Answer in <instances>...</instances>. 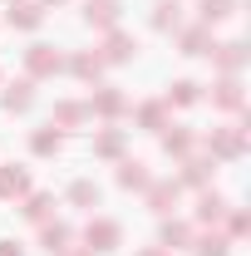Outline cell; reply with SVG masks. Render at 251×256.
<instances>
[{"label":"cell","mask_w":251,"mask_h":256,"mask_svg":"<svg viewBox=\"0 0 251 256\" xmlns=\"http://www.w3.org/2000/svg\"><path fill=\"white\" fill-rule=\"evenodd\" d=\"M124 246V226L114 222V217H94V222L84 226V252L89 256H108Z\"/></svg>","instance_id":"obj_1"},{"label":"cell","mask_w":251,"mask_h":256,"mask_svg":"<svg viewBox=\"0 0 251 256\" xmlns=\"http://www.w3.org/2000/svg\"><path fill=\"white\" fill-rule=\"evenodd\" d=\"M202 143H207V153H212V158H242L251 138H246V124H226V128L202 133Z\"/></svg>","instance_id":"obj_2"},{"label":"cell","mask_w":251,"mask_h":256,"mask_svg":"<svg viewBox=\"0 0 251 256\" xmlns=\"http://www.w3.org/2000/svg\"><path fill=\"white\" fill-rule=\"evenodd\" d=\"M64 74V54L54 44H30L25 50V79H54Z\"/></svg>","instance_id":"obj_3"},{"label":"cell","mask_w":251,"mask_h":256,"mask_svg":"<svg viewBox=\"0 0 251 256\" xmlns=\"http://www.w3.org/2000/svg\"><path fill=\"white\" fill-rule=\"evenodd\" d=\"M94 54H98V64H128L138 54V44H133V34H124L114 25V30H104V44H98Z\"/></svg>","instance_id":"obj_4"},{"label":"cell","mask_w":251,"mask_h":256,"mask_svg":"<svg viewBox=\"0 0 251 256\" xmlns=\"http://www.w3.org/2000/svg\"><path fill=\"white\" fill-rule=\"evenodd\" d=\"M5 20H10V30H40L44 5L40 0H5Z\"/></svg>","instance_id":"obj_5"},{"label":"cell","mask_w":251,"mask_h":256,"mask_svg":"<svg viewBox=\"0 0 251 256\" xmlns=\"http://www.w3.org/2000/svg\"><path fill=\"white\" fill-rule=\"evenodd\" d=\"M178 192H182V182L162 178V182H148V188H143V202H148V212H158V217H168V212L178 207Z\"/></svg>","instance_id":"obj_6"},{"label":"cell","mask_w":251,"mask_h":256,"mask_svg":"<svg viewBox=\"0 0 251 256\" xmlns=\"http://www.w3.org/2000/svg\"><path fill=\"white\" fill-rule=\"evenodd\" d=\"M25 192H30V168L5 162V168H0V202H20Z\"/></svg>","instance_id":"obj_7"},{"label":"cell","mask_w":251,"mask_h":256,"mask_svg":"<svg viewBox=\"0 0 251 256\" xmlns=\"http://www.w3.org/2000/svg\"><path fill=\"white\" fill-rule=\"evenodd\" d=\"M212 104H217L222 114H242V104H246V94H242V79H236V74H222L217 89H212Z\"/></svg>","instance_id":"obj_8"},{"label":"cell","mask_w":251,"mask_h":256,"mask_svg":"<svg viewBox=\"0 0 251 256\" xmlns=\"http://www.w3.org/2000/svg\"><path fill=\"white\" fill-rule=\"evenodd\" d=\"M0 108H5V114H30V108H34V79H15V84H5Z\"/></svg>","instance_id":"obj_9"},{"label":"cell","mask_w":251,"mask_h":256,"mask_svg":"<svg viewBox=\"0 0 251 256\" xmlns=\"http://www.w3.org/2000/svg\"><path fill=\"white\" fill-rule=\"evenodd\" d=\"M84 20H89L94 30H114V25L124 20V0H89V5H84Z\"/></svg>","instance_id":"obj_10"},{"label":"cell","mask_w":251,"mask_h":256,"mask_svg":"<svg viewBox=\"0 0 251 256\" xmlns=\"http://www.w3.org/2000/svg\"><path fill=\"white\" fill-rule=\"evenodd\" d=\"M89 118H94V114H89L84 98H60L54 114H50V124H54V128H79V124H89Z\"/></svg>","instance_id":"obj_11"},{"label":"cell","mask_w":251,"mask_h":256,"mask_svg":"<svg viewBox=\"0 0 251 256\" xmlns=\"http://www.w3.org/2000/svg\"><path fill=\"white\" fill-rule=\"evenodd\" d=\"M89 114H98V118H118V114H128V98L118 94V89H94V98H89Z\"/></svg>","instance_id":"obj_12"},{"label":"cell","mask_w":251,"mask_h":256,"mask_svg":"<svg viewBox=\"0 0 251 256\" xmlns=\"http://www.w3.org/2000/svg\"><path fill=\"white\" fill-rule=\"evenodd\" d=\"M148 182H153L148 162H138V158H118V188H124V192H143Z\"/></svg>","instance_id":"obj_13"},{"label":"cell","mask_w":251,"mask_h":256,"mask_svg":"<svg viewBox=\"0 0 251 256\" xmlns=\"http://www.w3.org/2000/svg\"><path fill=\"white\" fill-rule=\"evenodd\" d=\"M192 148H197V133H192V128H178V124L162 128V153H168V158H188Z\"/></svg>","instance_id":"obj_14"},{"label":"cell","mask_w":251,"mask_h":256,"mask_svg":"<svg viewBox=\"0 0 251 256\" xmlns=\"http://www.w3.org/2000/svg\"><path fill=\"white\" fill-rule=\"evenodd\" d=\"M60 148H64V128L44 124V128H34V133H30V153H34V158H54Z\"/></svg>","instance_id":"obj_15"},{"label":"cell","mask_w":251,"mask_h":256,"mask_svg":"<svg viewBox=\"0 0 251 256\" xmlns=\"http://www.w3.org/2000/svg\"><path fill=\"white\" fill-rule=\"evenodd\" d=\"M192 236H197V232H192L188 222H172V217H168V222H162V232H158L162 252H192Z\"/></svg>","instance_id":"obj_16"},{"label":"cell","mask_w":251,"mask_h":256,"mask_svg":"<svg viewBox=\"0 0 251 256\" xmlns=\"http://www.w3.org/2000/svg\"><path fill=\"white\" fill-rule=\"evenodd\" d=\"M207 54L217 60V69H222V74H236V69L246 64V44H242V40H226V44H212Z\"/></svg>","instance_id":"obj_17"},{"label":"cell","mask_w":251,"mask_h":256,"mask_svg":"<svg viewBox=\"0 0 251 256\" xmlns=\"http://www.w3.org/2000/svg\"><path fill=\"white\" fill-rule=\"evenodd\" d=\"M69 242H74V232H69L64 222H40V246H44L50 256H64Z\"/></svg>","instance_id":"obj_18"},{"label":"cell","mask_w":251,"mask_h":256,"mask_svg":"<svg viewBox=\"0 0 251 256\" xmlns=\"http://www.w3.org/2000/svg\"><path fill=\"white\" fill-rule=\"evenodd\" d=\"M207 50H212V25H202V20H197L192 30L178 34V54H207Z\"/></svg>","instance_id":"obj_19"},{"label":"cell","mask_w":251,"mask_h":256,"mask_svg":"<svg viewBox=\"0 0 251 256\" xmlns=\"http://www.w3.org/2000/svg\"><path fill=\"white\" fill-rule=\"evenodd\" d=\"M124 148H128L124 128H104V133L94 138V158H124Z\"/></svg>","instance_id":"obj_20"},{"label":"cell","mask_w":251,"mask_h":256,"mask_svg":"<svg viewBox=\"0 0 251 256\" xmlns=\"http://www.w3.org/2000/svg\"><path fill=\"white\" fill-rule=\"evenodd\" d=\"M20 212H25V217H30V222H50V212H54V197H50V192H25V197H20Z\"/></svg>","instance_id":"obj_21"},{"label":"cell","mask_w":251,"mask_h":256,"mask_svg":"<svg viewBox=\"0 0 251 256\" xmlns=\"http://www.w3.org/2000/svg\"><path fill=\"white\" fill-rule=\"evenodd\" d=\"M222 217H226V197H222V192H202V197H197V222L217 226Z\"/></svg>","instance_id":"obj_22"},{"label":"cell","mask_w":251,"mask_h":256,"mask_svg":"<svg viewBox=\"0 0 251 256\" xmlns=\"http://www.w3.org/2000/svg\"><path fill=\"white\" fill-rule=\"evenodd\" d=\"M64 69H69L74 79H98V74H104V64H98L94 50H79V54H69V60H64Z\"/></svg>","instance_id":"obj_23"},{"label":"cell","mask_w":251,"mask_h":256,"mask_svg":"<svg viewBox=\"0 0 251 256\" xmlns=\"http://www.w3.org/2000/svg\"><path fill=\"white\" fill-rule=\"evenodd\" d=\"M138 128H148V133H162V128H168V104H162V98H148V104H138Z\"/></svg>","instance_id":"obj_24"},{"label":"cell","mask_w":251,"mask_h":256,"mask_svg":"<svg viewBox=\"0 0 251 256\" xmlns=\"http://www.w3.org/2000/svg\"><path fill=\"white\" fill-rule=\"evenodd\" d=\"M207 178H212V158L188 153V158H182V178H178V182H188V188H207Z\"/></svg>","instance_id":"obj_25"},{"label":"cell","mask_w":251,"mask_h":256,"mask_svg":"<svg viewBox=\"0 0 251 256\" xmlns=\"http://www.w3.org/2000/svg\"><path fill=\"white\" fill-rule=\"evenodd\" d=\"M178 25H182V5L178 0H158L153 5V30L168 34V30H178Z\"/></svg>","instance_id":"obj_26"},{"label":"cell","mask_w":251,"mask_h":256,"mask_svg":"<svg viewBox=\"0 0 251 256\" xmlns=\"http://www.w3.org/2000/svg\"><path fill=\"white\" fill-rule=\"evenodd\" d=\"M197 98H202V84H192V79H178V84L168 89V98H162V104H168V108H192Z\"/></svg>","instance_id":"obj_27"},{"label":"cell","mask_w":251,"mask_h":256,"mask_svg":"<svg viewBox=\"0 0 251 256\" xmlns=\"http://www.w3.org/2000/svg\"><path fill=\"white\" fill-rule=\"evenodd\" d=\"M236 15V0H202L197 5V20L202 25H222V20H232Z\"/></svg>","instance_id":"obj_28"},{"label":"cell","mask_w":251,"mask_h":256,"mask_svg":"<svg viewBox=\"0 0 251 256\" xmlns=\"http://www.w3.org/2000/svg\"><path fill=\"white\" fill-rule=\"evenodd\" d=\"M192 252L197 256H232V242L222 232H202V236H192Z\"/></svg>","instance_id":"obj_29"},{"label":"cell","mask_w":251,"mask_h":256,"mask_svg":"<svg viewBox=\"0 0 251 256\" xmlns=\"http://www.w3.org/2000/svg\"><path fill=\"white\" fill-rule=\"evenodd\" d=\"M98 197H104V192H98V182H89V178L69 182V202H74V207H89V212H94V207H98Z\"/></svg>","instance_id":"obj_30"},{"label":"cell","mask_w":251,"mask_h":256,"mask_svg":"<svg viewBox=\"0 0 251 256\" xmlns=\"http://www.w3.org/2000/svg\"><path fill=\"white\" fill-rule=\"evenodd\" d=\"M251 232V217L236 207V212H226V242H236V236H246Z\"/></svg>","instance_id":"obj_31"},{"label":"cell","mask_w":251,"mask_h":256,"mask_svg":"<svg viewBox=\"0 0 251 256\" xmlns=\"http://www.w3.org/2000/svg\"><path fill=\"white\" fill-rule=\"evenodd\" d=\"M0 256H25V252H20V242H0Z\"/></svg>","instance_id":"obj_32"},{"label":"cell","mask_w":251,"mask_h":256,"mask_svg":"<svg viewBox=\"0 0 251 256\" xmlns=\"http://www.w3.org/2000/svg\"><path fill=\"white\" fill-rule=\"evenodd\" d=\"M138 256H168V252H162V246H148V252H138Z\"/></svg>","instance_id":"obj_33"},{"label":"cell","mask_w":251,"mask_h":256,"mask_svg":"<svg viewBox=\"0 0 251 256\" xmlns=\"http://www.w3.org/2000/svg\"><path fill=\"white\" fill-rule=\"evenodd\" d=\"M40 5H64V0H40Z\"/></svg>","instance_id":"obj_34"},{"label":"cell","mask_w":251,"mask_h":256,"mask_svg":"<svg viewBox=\"0 0 251 256\" xmlns=\"http://www.w3.org/2000/svg\"><path fill=\"white\" fill-rule=\"evenodd\" d=\"M64 256H89V252H64Z\"/></svg>","instance_id":"obj_35"}]
</instances>
